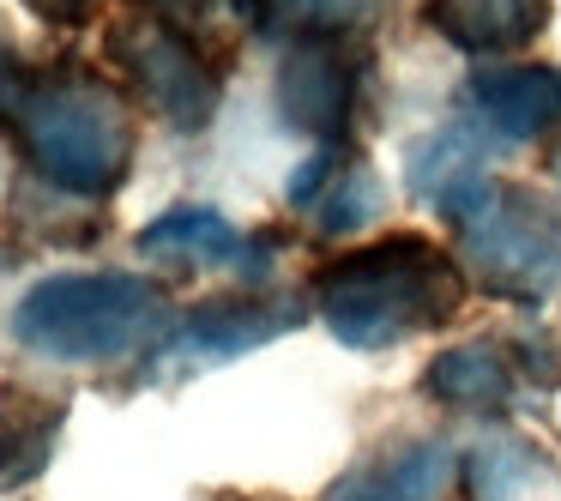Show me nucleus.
Returning <instances> with one entry per match:
<instances>
[{"label":"nucleus","instance_id":"obj_1","mask_svg":"<svg viewBox=\"0 0 561 501\" xmlns=\"http://www.w3.org/2000/svg\"><path fill=\"white\" fill-rule=\"evenodd\" d=\"M0 127L43 187L91 200V206L122 194L139 158V127L127 98L79 61L7 67Z\"/></svg>","mask_w":561,"mask_h":501},{"label":"nucleus","instance_id":"obj_2","mask_svg":"<svg viewBox=\"0 0 561 501\" xmlns=\"http://www.w3.org/2000/svg\"><path fill=\"white\" fill-rule=\"evenodd\" d=\"M314 308L327 332L351 351H392V344L416 339V332L447 327L465 308V266L440 242L416 230L380 236L314 278Z\"/></svg>","mask_w":561,"mask_h":501},{"label":"nucleus","instance_id":"obj_3","mask_svg":"<svg viewBox=\"0 0 561 501\" xmlns=\"http://www.w3.org/2000/svg\"><path fill=\"white\" fill-rule=\"evenodd\" d=\"M163 327L170 296L134 272H61L13 303V339L43 363H122Z\"/></svg>","mask_w":561,"mask_h":501},{"label":"nucleus","instance_id":"obj_4","mask_svg":"<svg viewBox=\"0 0 561 501\" xmlns=\"http://www.w3.org/2000/svg\"><path fill=\"white\" fill-rule=\"evenodd\" d=\"M459 266L483 296L543 308L561 291V212L531 187L495 182L471 218H459Z\"/></svg>","mask_w":561,"mask_h":501},{"label":"nucleus","instance_id":"obj_5","mask_svg":"<svg viewBox=\"0 0 561 501\" xmlns=\"http://www.w3.org/2000/svg\"><path fill=\"white\" fill-rule=\"evenodd\" d=\"M103 61H110L115 73H122V86L146 103V115H158L175 134L211 127V115H218V103H224V79H218V67L199 55V43L187 37V31L151 19V13L110 25Z\"/></svg>","mask_w":561,"mask_h":501},{"label":"nucleus","instance_id":"obj_6","mask_svg":"<svg viewBox=\"0 0 561 501\" xmlns=\"http://www.w3.org/2000/svg\"><path fill=\"white\" fill-rule=\"evenodd\" d=\"M368 73H375V55L356 31L296 37L278 61V115L320 146H344V134L356 127Z\"/></svg>","mask_w":561,"mask_h":501},{"label":"nucleus","instance_id":"obj_7","mask_svg":"<svg viewBox=\"0 0 561 501\" xmlns=\"http://www.w3.org/2000/svg\"><path fill=\"white\" fill-rule=\"evenodd\" d=\"M302 327V303L296 296H211L199 303L170 339L158 344L151 368L158 375H199V368H218L242 351H260V344L284 339V332Z\"/></svg>","mask_w":561,"mask_h":501},{"label":"nucleus","instance_id":"obj_8","mask_svg":"<svg viewBox=\"0 0 561 501\" xmlns=\"http://www.w3.org/2000/svg\"><path fill=\"white\" fill-rule=\"evenodd\" d=\"M465 103L495 146H525L561 122V73L556 67H483L465 86Z\"/></svg>","mask_w":561,"mask_h":501},{"label":"nucleus","instance_id":"obj_9","mask_svg":"<svg viewBox=\"0 0 561 501\" xmlns=\"http://www.w3.org/2000/svg\"><path fill=\"white\" fill-rule=\"evenodd\" d=\"M139 254L182 260V266H236L254 284L272 272V242L242 236L224 212H211V206H170L163 218H151L146 230H139Z\"/></svg>","mask_w":561,"mask_h":501},{"label":"nucleus","instance_id":"obj_10","mask_svg":"<svg viewBox=\"0 0 561 501\" xmlns=\"http://www.w3.org/2000/svg\"><path fill=\"white\" fill-rule=\"evenodd\" d=\"M556 0H423L428 31L465 55H513L549 31Z\"/></svg>","mask_w":561,"mask_h":501},{"label":"nucleus","instance_id":"obj_11","mask_svg":"<svg viewBox=\"0 0 561 501\" xmlns=\"http://www.w3.org/2000/svg\"><path fill=\"white\" fill-rule=\"evenodd\" d=\"M67 423V399L43 387H0V496L37 483L55 459V441Z\"/></svg>","mask_w":561,"mask_h":501},{"label":"nucleus","instance_id":"obj_12","mask_svg":"<svg viewBox=\"0 0 561 501\" xmlns=\"http://www.w3.org/2000/svg\"><path fill=\"white\" fill-rule=\"evenodd\" d=\"M423 392L435 405H453V411H507L513 399V363L501 344H453L428 363L423 375Z\"/></svg>","mask_w":561,"mask_h":501},{"label":"nucleus","instance_id":"obj_13","mask_svg":"<svg viewBox=\"0 0 561 501\" xmlns=\"http://www.w3.org/2000/svg\"><path fill=\"white\" fill-rule=\"evenodd\" d=\"M447 477H453L447 441H404L399 453L368 465V471L344 489V501H440Z\"/></svg>","mask_w":561,"mask_h":501},{"label":"nucleus","instance_id":"obj_14","mask_svg":"<svg viewBox=\"0 0 561 501\" xmlns=\"http://www.w3.org/2000/svg\"><path fill=\"white\" fill-rule=\"evenodd\" d=\"M375 0H236V19L254 37H314V31H356L368 25Z\"/></svg>","mask_w":561,"mask_h":501},{"label":"nucleus","instance_id":"obj_15","mask_svg":"<svg viewBox=\"0 0 561 501\" xmlns=\"http://www.w3.org/2000/svg\"><path fill=\"white\" fill-rule=\"evenodd\" d=\"M380 212H387V187H380V175L351 158L339 175H332L327 194H320L314 230L320 236H351V230H363V224H375Z\"/></svg>","mask_w":561,"mask_h":501},{"label":"nucleus","instance_id":"obj_16","mask_svg":"<svg viewBox=\"0 0 561 501\" xmlns=\"http://www.w3.org/2000/svg\"><path fill=\"white\" fill-rule=\"evenodd\" d=\"M531 453L519 447V441H489V447H477L471 459V483H477V501H507L513 489L531 477Z\"/></svg>","mask_w":561,"mask_h":501},{"label":"nucleus","instance_id":"obj_17","mask_svg":"<svg viewBox=\"0 0 561 501\" xmlns=\"http://www.w3.org/2000/svg\"><path fill=\"white\" fill-rule=\"evenodd\" d=\"M344 163H351V158H344V146H314L302 163H296L290 187H284V194H290V206H296V212H314L320 194L332 187V175H339Z\"/></svg>","mask_w":561,"mask_h":501},{"label":"nucleus","instance_id":"obj_18","mask_svg":"<svg viewBox=\"0 0 561 501\" xmlns=\"http://www.w3.org/2000/svg\"><path fill=\"white\" fill-rule=\"evenodd\" d=\"M25 7H31V19H43L55 31H79L103 13V0H25Z\"/></svg>","mask_w":561,"mask_h":501},{"label":"nucleus","instance_id":"obj_19","mask_svg":"<svg viewBox=\"0 0 561 501\" xmlns=\"http://www.w3.org/2000/svg\"><path fill=\"white\" fill-rule=\"evenodd\" d=\"M206 7H211V0H139V13L163 19V25H175V31L199 25V19H206Z\"/></svg>","mask_w":561,"mask_h":501},{"label":"nucleus","instance_id":"obj_20","mask_svg":"<svg viewBox=\"0 0 561 501\" xmlns=\"http://www.w3.org/2000/svg\"><path fill=\"white\" fill-rule=\"evenodd\" d=\"M7 67H13V55H7V19H0V79H7Z\"/></svg>","mask_w":561,"mask_h":501},{"label":"nucleus","instance_id":"obj_21","mask_svg":"<svg viewBox=\"0 0 561 501\" xmlns=\"http://www.w3.org/2000/svg\"><path fill=\"white\" fill-rule=\"evenodd\" d=\"M556 187H561V158H556Z\"/></svg>","mask_w":561,"mask_h":501}]
</instances>
